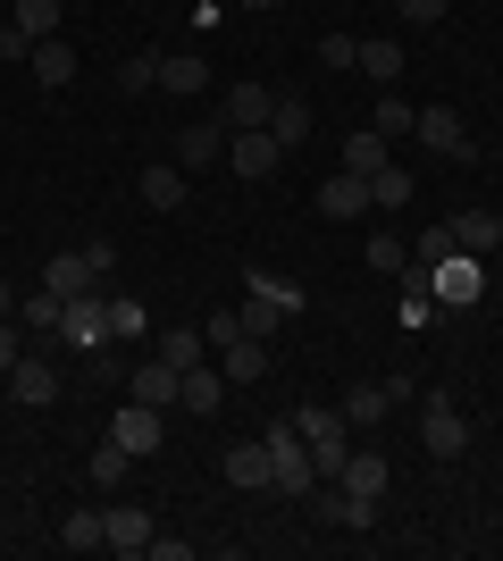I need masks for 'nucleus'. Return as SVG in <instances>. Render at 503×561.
Wrapping results in <instances>:
<instances>
[{
  "instance_id": "obj_1",
  "label": "nucleus",
  "mask_w": 503,
  "mask_h": 561,
  "mask_svg": "<svg viewBox=\"0 0 503 561\" xmlns=\"http://www.w3.org/2000/svg\"><path fill=\"white\" fill-rule=\"evenodd\" d=\"M243 328L252 335H286L294 319H302V285H286V277H268V268H243Z\"/></svg>"
},
{
  "instance_id": "obj_2",
  "label": "nucleus",
  "mask_w": 503,
  "mask_h": 561,
  "mask_svg": "<svg viewBox=\"0 0 503 561\" xmlns=\"http://www.w3.org/2000/svg\"><path fill=\"white\" fill-rule=\"evenodd\" d=\"M420 277H428V294H436L445 310H479V302H487V268H479V252H461V243H454L445 260H428Z\"/></svg>"
},
{
  "instance_id": "obj_3",
  "label": "nucleus",
  "mask_w": 503,
  "mask_h": 561,
  "mask_svg": "<svg viewBox=\"0 0 503 561\" xmlns=\"http://www.w3.org/2000/svg\"><path fill=\"white\" fill-rule=\"evenodd\" d=\"M261 445H268V469H277V486H268V494H311L319 486V461H311V445H302V427H294V420H277Z\"/></svg>"
},
{
  "instance_id": "obj_4",
  "label": "nucleus",
  "mask_w": 503,
  "mask_h": 561,
  "mask_svg": "<svg viewBox=\"0 0 503 561\" xmlns=\"http://www.w3.org/2000/svg\"><path fill=\"white\" fill-rule=\"evenodd\" d=\"M294 427H302V445H311V461H319V478H335L344 469V453H353V420L344 411H294Z\"/></svg>"
},
{
  "instance_id": "obj_5",
  "label": "nucleus",
  "mask_w": 503,
  "mask_h": 561,
  "mask_svg": "<svg viewBox=\"0 0 503 561\" xmlns=\"http://www.w3.org/2000/svg\"><path fill=\"white\" fill-rule=\"evenodd\" d=\"M411 135L428 142L436 160H454V168H470V160H479V135H470V126H461L454 110H420V117H411Z\"/></svg>"
},
{
  "instance_id": "obj_6",
  "label": "nucleus",
  "mask_w": 503,
  "mask_h": 561,
  "mask_svg": "<svg viewBox=\"0 0 503 561\" xmlns=\"http://www.w3.org/2000/svg\"><path fill=\"white\" fill-rule=\"evenodd\" d=\"M227 160H236V176H252V185H261V176H277V168H286V142L268 135V126H243V135H227Z\"/></svg>"
},
{
  "instance_id": "obj_7",
  "label": "nucleus",
  "mask_w": 503,
  "mask_h": 561,
  "mask_svg": "<svg viewBox=\"0 0 503 561\" xmlns=\"http://www.w3.org/2000/svg\"><path fill=\"white\" fill-rule=\"evenodd\" d=\"M218 369H227V386H261L268 377V335H252V328L218 335Z\"/></svg>"
},
{
  "instance_id": "obj_8",
  "label": "nucleus",
  "mask_w": 503,
  "mask_h": 561,
  "mask_svg": "<svg viewBox=\"0 0 503 561\" xmlns=\"http://www.w3.org/2000/svg\"><path fill=\"white\" fill-rule=\"evenodd\" d=\"M151 537H160V528H151L144 503H101V545H110V553H144Z\"/></svg>"
},
{
  "instance_id": "obj_9",
  "label": "nucleus",
  "mask_w": 503,
  "mask_h": 561,
  "mask_svg": "<svg viewBox=\"0 0 503 561\" xmlns=\"http://www.w3.org/2000/svg\"><path fill=\"white\" fill-rule=\"evenodd\" d=\"M420 445H428L436 461H461V453H470V420H461L454 402H428V411H420Z\"/></svg>"
},
{
  "instance_id": "obj_10",
  "label": "nucleus",
  "mask_w": 503,
  "mask_h": 561,
  "mask_svg": "<svg viewBox=\"0 0 503 561\" xmlns=\"http://www.w3.org/2000/svg\"><path fill=\"white\" fill-rule=\"evenodd\" d=\"M311 503H319V519H328V528H353V537H361V528H378V503H369V494H344L335 478H319Z\"/></svg>"
},
{
  "instance_id": "obj_11",
  "label": "nucleus",
  "mask_w": 503,
  "mask_h": 561,
  "mask_svg": "<svg viewBox=\"0 0 503 561\" xmlns=\"http://www.w3.org/2000/svg\"><path fill=\"white\" fill-rule=\"evenodd\" d=\"M59 335H68L76 352H101L110 344V294H76L68 319H59Z\"/></svg>"
},
{
  "instance_id": "obj_12",
  "label": "nucleus",
  "mask_w": 503,
  "mask_h": 561,
  "mask_svg": "<svg viewBox=\"0 0 503 561\" xmlns=\"http://www.w3.org/2000/svg\"><path fill=\"white\" fill-rule=\"evenodd\" d=\"M110 436H118V445L135 453V461H144V453H160V411L126 394V402H118V420H110Z\"/></svg>"
},
{
  "instance_id": "obj_13",
  "label": "nucleus",
  "mask_w": 503,
  "mask_h": 561,
  "mask_svg": "<svg viewBox=\"0 0 503 561\" xmlns=\"http://www.w3.org/2000/svg\"><path fill=\"white\" fill-rule=\"evenodd\" d=\"M176 386H185V369H168L160 352L126 369V394H135V402H151V411H168V402H176Z\"/></svg>"
},
{
  "instance_id": "obj_14",
  "label": "nucleus",
  "mask_w": 503,
  "mask_h": 561,
  "mask_svg": "<svg viewBox=\"0 0 503 561\" xmlns=\"http://www.w3.org/2000/svg\"><path fill=\"white\" fill-rule=\"evenodd\" d=\"M43 285L59 294V302H76V294H101V268L84 252H50V268H43Z\"/></svg>"
},
{
  "instance_id": "obj_15",
  "label": "nucleus",
  "mask_w": 503,
  "mask_h": 561,
  "mask_svg": "<svg viewBox=\"0 0 503 561\" xmlns=\"http://www.w3.org/2000/svg\"><path fill=\"white\" fill-rule=\"evenodd\" d=\"M268 110H277V93H268V84H227V101H218L227 135H243V126H268Z\"/></svg>"
},
{
  "instance_id": "obj_16",
  "label": "nucleus",
  "mask_w": 503,
  "mask_h": 561,
  "mask_svg": "<svg viewBox=\"0 0 503 561\" xmlns=\"http://www.w3.org/2000/svg\"><path fill=\"white\" fill-rule=\"evenodd\" d=\"M227 160V117H210V126H185V135H176V168H218Z\"/></svg>"
},
{
  "instance_id": "obj_17",
  "label": "nucleus",
  "mask_w": 503,
  "mask_h": 561,
  "mask_svg": "<svg viewBox=\"0 0 503 561\" xmlns=\"http://www.w3.org/2000/svg\"><path fill=\"white\" fill-rule=\"evenodd\" d=\"M227 486H243V494H268L277 486V469H268V445H227Z\"/></svg>"
},
{
  "instance_id": "obj_18",
  "label": "nucleus",
  "mask_w": 503,
  "mask_h": 561,
  "mask_svg": "<svg viewBox=\"0 0 503 561\" xmlns=\"http://www.w3.org/2000/svg\"><path fill=\"white\" fill-rule=\"evenodd\" d=\"M135 193H144V210H185V168L176 160H160V168H144V176H135Z\"/></svg>"
},
{
  "instance_id": "obj_19",
  "label": "nucleus",
  "mask_w": 503,
  "mask_h": 561,
  "mask_svg": "<svg viewBox=\"0 0 503 561\" xmlns=\"http://www.w3.org/2000/svg\"><path fill=\"white\" fill-rule=\"evenodd\" d=\"M9 394H18L25 411H43V402H59V377H50V360H34V352H25L18 369H9Z\"/></svg>"
},
{
  "instance_id": "obj_20",
  "label": "nucleus",
  "mask_w": 503,
  "mask_h": 561,
  "mask_svg": "<svg viewBox=\"0 0 503 561\" xmlns=\"http://www.w3.org/2000/svg\"><path fill=\"white\" fill-rule=\"evenodd\" d=\"M176 402H185V411H202V420H210V411H227V369H210V360H202V369H185Z\"/></svg>"
},
{
  "instance_id": "obj_21",
  "label": "nucleus",
  "mask_w": 503,
  "mask_h": 561,
  "mask_svg": "<svg viewBox=\"0 0 503 561\" xmlns=\"http://www.w3.org/2000/svg\"><path fill=\"white\" fill-rule=\"evenodd\" d=\"M335 486H344V494H369V503H378V494H386V453H344Z\"/></svg>"
},
{
  "instance_id": "obj_22",
  "label": "nucleus",
  "mask_w": 503,
  "mask_h": 561,
  "mask_svg": "<svg viewBox=\"0 0 503 561\" xmlns=\"http://www.w3.org/2000/svg\"><path fill=\"white\" fill-rule=\"evenodd\" d=\"M9 319H18L25 335H59V319H68V302H59V294H50V285H43V294H18V310H9Z\"/></svg>"
},
{
  "instance_id": "obj_23",
  "label": "nucleus",
  "mask_w": 503,
  "mask_h": 561,
  "mask_svg": "<svg viewBox=\"0 0 503 561\" xmlns=\"http://www.w3.org/2000/svg\"><path fill=\"white\" fill-rule=\"evenodd\" d=\"M268 135L286 142V151H294V142H311V101H302V93H277V110H268Z\"/></svg>"
},
{
  "instance_id": "obj_24",
  "label": "nucleus",
  "mask_w": 503,
  "mask_h": 561,
  "mask_svg": "<svg viewBox=\"0 0 503 561\" xmlns=\"http://www.w3.org/2000/svg\"><path fill=\"white\" fill-rule=\"evenodd\" d=\"M319 210H328V218H361V210H369V185L344 168V176H328V185H319Z\"/></svg>"
},
{
  "instance_id": "obj_25",
  "label": "nucleus",
  "mask_w": 503,
  "mask_h": 561,
  "mask_svg": "<svg viewBox=\"0 0 503 561\" xmlns=\"http://www.w3.org/2000/svg\"><path fill=\"white\" fill-rule=\"evenodd\" d=\"M25 68H34V76L50 84V93H59V84H76V50L59 43V34H50V43H34V59H25Z\"/></svg>"
},
{
  "instance_id": "obj_26",
  "label": "nucleus",
  "mask_w": 503,
  "mask_h": 561,
  "mask_svg": "<svg viewBox=\"0 0 503 561\" xmlns=\"http://www.w3.org/2000/svg\"><path fill=\"white\" fill-rule=\"evenodd\" d=\"M344 168H353L361 185H369V176L386 168V135H378V126H361V135H344Z\"/></svg>"
},
{
  "instance_id": "obj_27",
  "label": "nucleus",
  "mask_w": 503,
  "mask_h": 561,
  "mask_svg": "<svg viewBox=\"0 0 503 561\" xmlns=\"http://www.w3.org/2000/svg\"><path fill=\"white\" fill-rule=\"evenodd\" d=\"M59 553H101V503H84V512L59 519Z\"/></svg>"
},
{
  "instance_id": "obj_28",
  "label": "nucleus",
  "mask_w": 503,
  "mask_h": 561,
  "mask_svg": "<svg viewBox=\"0 0 503 561\" xmlns=\"http://www.w3.org/2000/svg\"><path fill=\"white\" fill-rule=\"evenodd\" d=\"M454 243H461V252H495V243H503V218L495 210H461L454 218Z\"/></svg>"
},
{
  "instance_id": "obj_29",
  "label": "nucleus",
  "mask_w": 503,
  "mask_h": 561,
  "mask_svg": "<svg viewBox=\"0 0 503 561\" xmlns=\"http://www.w3.org/2000/svg\"><path fill=\"white\" fill-rule=\"evenodd\" d=\"M9 25L34 34V43H50V34H59V0H9Z\"/></svg>"
},
{
  "instance_id": "obj_30",
  "label": "nucleus",
  "mask_w": 503,
  "mask_h": 561,
  "mask_svg": "<svg viewBox=\"0 0 503 561\" xmlns=\"http://www.w3.org/2000/svg\"><path fill=\"white\" fill-rule=\"evenodd\" d=\"M126 461H135V453H126V445H118V436H101V453H93V461H84V478H93V486H101V494H118V478H126Z\"/></svg>"
},
{
  "instance_id": "obj_31",
  "label": "nucleus",
  "mask_w": 503,
  "mask_h": 561,
  "mask_svg": "<svg viewBox=\"0 0 503 561\" xmlns=\"http://www.w3.org/2000/svg\"><path fill=\"white\" fill-rule=\"evenodd\" d=\"M151 352H160L168 369H202V360H210V335H185V328H176V335H160Z\"/></svg>"
},
{
  "instance_id": "obj_32",
  "label": "nucleus",
  "mask_w": 503,
  "mask_h": 561,
  "mask_svg": "<svg viewBox=\"0 0 503 561\" xmlns=\"http://www.w3.org/2000/svg\"><path fill=\"white\" fill-rule=\"evenodd\" d=\"M361 76H378V84H395V76H403V43H395V34H378V43H361Z\"/></svg>"
},
{
  "instance_id": "obj_33",
  "label": "nucleus",
  "mask_w": 503,
  "mask_h": 561,
  "mask_svg": "<svg viewBox=\"0 0 503 561\" xmlns=\"http://www.w3.org/2000/svg\"><path fill=\"white\" fill-rule=\"evenodd\" d=\"M386 411H395V402H386V386H353V394H344V420H353V436H361V427H378Z\"/></svg>"
},
{
  "instance_id": "obj_34",
  "label": "nucleus",
  "mask_w": 503,
  "mask_h": 561,
  "mask_svg": "<svg viewBox=\"0 0 503 561\" xmlns=\"http://www.w3.org/2000/svg\"><path fill=\"white\" fill-rule=\"evenodd\" d=\"M202 84H210V68H202V59H160V93H202Z\"/></svg>"
},
{
  "instance_id": "obj_35",
  "label": "nucleus",
  "mask_w": 503,
  "mask_h": 561,
  "mask_svg": "<svg viewBox=\"0 0 503 561\" xmlns=\"http://www.w3.org/2000/svg\"><path fill=\"white\" fill-rule=\"evenodd\" d=\"M411 193H420V185H411V168H403V160H386L378 176H369V202H386V210H395V202H411Z\"/></svg>"
},
{
  "instance_id": "obj_36",
  "label": "nucleus",
  "mask_w": 503,
  "mask_h": 561,
  "mask_svg": "<svg viewBox=\"0 0 503 561\" xmlns=\"http://www.w3.org/2000/svg\"><path fill=\"white\" fill-rule=\"evenodd\" d=\"M110 335H118V344L126 335H151V310L135 302V294H110Z\"/></svg>"
},
{
  "instance_id": "obj_37",
  "label": "nucleus",
  "mask_w": 503,
  "mask_h": 561,
  "mask_svg": "<svg viewBox=\"0 0 503 561\" xmlns=\"http://www.w3.org/2000/svg\"><path fill=\"white\" fill-rule=\"evenodd\" d=\"M118 93H160V50H135L118 68Z\"/></svg>"
},
{
  "instance_id": "obj_38",
  "label": "nucleus",
  "mask_w": 503,
  "mask_h": 561,
  "mask_svg": "<svg viewBox=\"0 0 503 561\" xmlns=\"http://www.w3.org/2000/svg\"><path fill=\"white\" fill-rule=\"evenodd\" d=\"M411 117H420V110H411V101L386 84V101H378V117H369V126H378V135H411Z\"/></svg>"
},
{
  "instance_id": "obj_39",
  "label": "nucleus",
  "mask_w": 503,
  "mask_h": 561,
  "mask_svg": "<svg viewBox=\"0 0 503 561\" xmlns=\"http://www.w3.org/2000/svg\"><path fill=\"white\" fill-rule=\"evenodd\" d=\"M369 268H386V277H403V268H411V252L395 243V234H369Z\"/></svg>"
},
{
  "instance_id": "obj_40",
  "label": "nucleus",
  "mask_w": 503,
  "mask_h": 561,
  "mask_svg": "<svg viewBox=\"0 0 503 561\" xmlns=\"http://www.w3.org/2000/svg\"><path fill=\"white\" fill-rule=\"evenodd\" d=\"M319 68H361V34H328V43H319Z\"/></svg>"
},
{
  "instance_id": "obj_41",
  "label": "nucleus",
  "mask_w": 503,
  "mask_h": 561,
  "mask_svg": "<svg viewBox=\"0 0 503 561\" xmlns=\"http://www.w3.org/2000/svg\"><path fill=\"white\" fill-rule=\"evenodd\" d=\"M18 360H25V328H18V319H0V377L18 369Z\"/></svg>"
},
{
  "instance_id": "obj_42",
  "label": "nucleus",
  "mask_w": 503,
  "mask_h": 561,
  "mask_svg": "<svg viewBox=\"0 0 503 561\" xmlns=\"http://www.w3.org/2000/svg\"><path fill=\"white\" fill-rule=\"evenodd\" d=\"M395 18H403V25H436V18H445V0H395Z\"/></svg>"
},
{
  "instance_id": "obj_43",
  "label": "nucleus",
  "mask_w": 503,
  "mask_h": 561,
  "mask_svg": "<svg viewBox=\"0 0 503 561\" xmlns=\"http://www.w3.org/2000/svg\"><path fill=\"white\" fill-rule=\"evenodd\" d=\"M84 369H93L101 386H118V377H126V369H118V352H110V344H101V352H84Z\"/></svg>"
},
{
  "instance_id": "obj_44",
  "label": "nucleus",
  "mask_w": 503,
  "mask_h": 561,
  "mask_svg": "<svg viewBox=\"0 0 503 561\" xmlns=\"http://www.w3.org/2000/svg\"><path fill=\"white\" fill-rule=\"evenodd\" d=\"M411 252H420V260H445V252H454V227H428L420 243H411Z\"/></svg>"
},
{
  "instance_id": "obj_45",
  "label": "nucleus",
  "mask_w": 503,
  "mask_h": 561,
  "mask_svg": "<svg viewBox=\"0 0 503 561\" xmlns=\"http://www.w3.org/2000/svg\"><path fill=\"white\" fill-rule=\"evenodd\" d=\"M144 553H151V561H193V545H185V537H151Z\"/></svg>"
},
{
  "instance_id": "obj_46",
  "label": "nucleus",
  "mask_w": 503,
  "mask_h": 561,
  "mask_svg": "<svg viewBox=\"0 0 503 561\" xmlns=\"http://www.w3.org/2000/svg\"><path fill=\"white\" fill-rule=\"evenodd\" d=\"M0 59H34V34H18V25H0Z\"/></svg>"
},
{
  "instance_id": "obj_47",
  "label": "nucleus",
  "mask_w": 503,
  "mask_h": 561,
  "mask_svg": "<svg viewBox=\"0 0 503 561\" xmlns=\"http://www.w3.org/2000/svg\"><path fill=\"white\" fill-rule=\"evenodd\" d=\"M9 310H18V294H9V277H0V319H9Z\"/></svg>"
},
{
  "instance_id": "obj_48",
  "label": "nucleus",
  "mask_w": 503,
  "mask_h": 561,
  "mask_svg": "<svg viewBox=\"0 0 503 561\" xmlns=\"http://www.w3.org/2000/svg\"><path fill=\"white\" fill-rule=\"evenodd\" d=\"M252 9H277V0H252Z\"/></svg>"
}]
</instances>
